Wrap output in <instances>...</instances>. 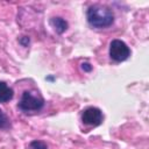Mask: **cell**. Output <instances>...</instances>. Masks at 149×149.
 <instances>
[{
  "mask_svg": "<svg viewBox=\"0 0 149 149\" xmlns=\"http://www.w3.org/2000/svg\"><path fill=\"white\" fill-rule=\"evenodd\" d=\"M88 23L94 28H107L114 22V14L111 8L101 5L90 6L86 12Z\"/></svg>",
  "mask_w": 149,
  "mask_h": 149,
  "instance_id": "cell-1",
  "label": "cell"
},
{
  "mask_svg": "<svg viewBox=\"0 0 149 149\" xmlns=\"http://www.w3.org/2000/svg\"><path fill=\"white\" fill-rule=\"evenodd\" d=\"M17 107L20 111H22L24 113L38 112L44 107V99L36 92L24 91L21 95Z\"/></svg>",
  "mask_w": 149,
  "mask_h": 149,
  "instance_id": "cell-2",
  "label": "cell"
},
{
  "mask_svg": "<svg viewBox=\"0 0 149 149\" xmlns=\"http://www.w3.org/2000/svg\"><path fill=\"white\" fill-rule=\"evenodd\" d=\"M130 56L129 47L121 40H113L109 44V57L114 62H123Z\"/></svg>",
  "mask_w": 149,
  "mask_h": 149,
  "instance_id": "cell-3",
  "label": "cell"
},
{
  "mask_svg": "<svg viewBox=\"0 0 149 149\" xmlns=\"http://www.w3.org/2000/svg\"><path fill=\"white\" fill-rule=\"evenodd\" d=\"M104 120L102 112L97 107H88L81 113V121L88 126H99Z\"/></svg>",
  "mask_w": 149,
  "mask_h": 149,
  "instance_id": "cell-4",
  "label": "cell"
},
{
  "mask_svg": "<svg viewBox=\"0 0 149 149\" xmlns=\"http://www.w3.org/2000/svg\"><path fill=\"white\" fill-rule=\"evenodd\" d=\"M14 95V91L12 87H9L5 81H0V102L6 104L9 100H12Z\"/></svg>",
  "mask_w": 149,
  "mask_h": 149,
  "instance_id": "cell-5",
  "label": "cell"
},
{
  "mask_svg": "<svg viewBox=\"0 0 149 149\" xmlns=\"http://www.w3.org/2000/svg\"><path fill=\"white\" fill-rule=\"evenodd\" d=\"M50 26L54 28V30L58 34H63L66 29H68V22L59 16L56 17H51L50 19Z\"/></svg>",
  "mask_w": 149,
  "mask_h": 149,
  "instance_id": "cell-6",
  "label": "cell"
},
{
  "mask_svg": "<svg viewBox=\"0 0 149 149\" xmlns=\"http://www.w3.org/2000/svg\"><path fill=\"white\" fill-rule=\"evenodd\" d=\"M10 127V122H9V119L8 116L6 115V113L0 109V128L1 129H7Z\"/></svg>",
  "mask_w": 149,
  "mask_h": 149,
  "instance_id": "cell-7",
  "label": "cell"
},
{
  "mask_svg": "<svg viewBox=\"0 0 149 149\" xmlns=\"http://www.w3.org/2000/svg\"><path fill=\"white\" fill-rule=\"evenodd\" d=\"M27 149H48V146H47V143L43 142V141L35 140V141H31V142L28 144Z\"/></svg>",
  "mask_w": 149,
  "mask_h": 149,
  "instance_id": "cell-8",
  "label": "cell"
},
{
  "mask_svg": "<svg viewBox=\"0 0 149 149\" xmlns=\"http://www.w3.org/2000/svg\"><path fill=\"white\" fill-rule=\"evenodd\" d=\"M81 68H83V70H86V71H91L92 70V66L88 63H83L81 64Z\"/></svg>",
  "mask_w": 149,
  "mask_h": 149,
  "instance_id": "cell-9",
  "label": "cell"
}]
</instances>
